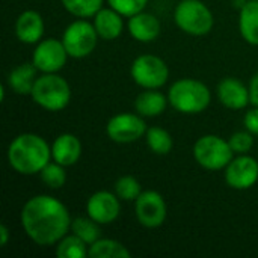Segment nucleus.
<instances>
[{
	"mask_svg": "<svg viewBox=\"0 0 258 258\" xmlns=\"http://www.w3.org/2000/svg\"><path fill=\"white\" fill-rule=\"evenodd\" d=\"M20 221L27 237L39 246L56 245L73 224L65 204L50 195L32 197L23 206Z\"/></svg>",
	"mask_w": 258,
	"mask_h": 258,
	"instance_id": "1",
	"label": "nucleus"
},
{
	"mask_svg": "<svg viewBox=\"0 0 258 258\" xmlns=\"http://www.w3.org/2000/svg\"><path fill=\"white\" fill-rule=\"evenodd\" d=\"M51 159V147L35 133H23L12 139L8 147V162L14 171L23 175H33Z\"/></svg>",
	"mask_w": 258,
	"mask_h": 258,
	"instance_id": "2",
	"label": "nucleus"
},
{
	"mask_svg": "<svg viewBox=\"0 0 258 258\" xmlns=\"http://www.w3.org/2000/svg\"><path fill=\"white\" fill-rule=\"evenodd\" d=\"M168 100L172 109L184 115H195L204 112L210 101L212 94L206 83L197 79H180L174 82L168 91Z\"/></svg>",
	"mask_w": 258,
	"mask_h": 258,
	"instance_id": "3",
	"label": "nucleus"
},
{
	"mask_svg": "<svg viewBox=\"0 0 258 258\" xmlns=\"http://www.w3.org/2000/svg\"><path fill=\"white\" fill-rule=\"evenodd\" d=\"M30 97L39 107L59 112L71 101V88L57 73H42V76L36 77Z\"/></svg>",
	"mask_w": 258,
	"mask_h": 258,
	"instance_id": "4",
	"label": "nucleus"
},
{
	"mask_svg": "<svg viewBox=\"0 0 258 258\" xmlns=\"http://www.w3.org/2000/svg\"><path fill=\"white\" fill-rule=\"evenodd\" d=\"M174 21L178 29L192 36L207 35L215 24L212 11L201 0H181L175 6Z\"/></svg>",
	"mask_w": 258,
	"mask_h": 258,
	"instance_id": "5",
	"label": "nucleus"
},
{
	"mask_svg": "<svg viewBox=\"0 0 258 258\" xmlns=\"http://www.w3.org/2000/svg\"><path fill=\"white\" fill-rule=\"evenodd\" d=\"M233 148L228 141L218 135H204L194 145V157L200 166L209 171L225 169L233 160Z\"/></svg>",
	"mask_w": 258,
	"mask_h": 258,
	"instance_id": "6",
	"label": "nucleus"
},
{
	"mask_svg": "<svg viewBox=\"0 0 258 258\" xmlns=\"http://www.w3.org/2000/svg\"><path fill=\"white\" fill-rule=\"evenodd\" d=\"M98 38L94 23L91 24L85 18H79L67 26L62 35V42L70 57L82 59L95 50Z\"/></svg>",
	"mask_w": 258,
	"mask_h": 258,
	"instance_id": "7",
	"label": "nucleus"
},
{
	"mask_svg": "<svg viewBox=\"0 0 258 258\" xmlns=\"http://www.w3.org/2000/svg\"><path fill=\"white\" fill-rule=\"evenodd\" d=\"M132 79L144 89H159L166 85L169 79V68L166 62L156 54H141L130 67Z\"/></svg>",
	"mask_w": 258,
	"mask_h": 258,
	"instance_id": "8",
	"label": "nucleus"
},
{
	"mask_svg": "<svg viewBox=\"0 0 258 258\" xmlns=\"http://www.w3.org/2000/svg\"><path fill=\"white\" fill-rule=\"evenodd\" d=\"M147 124L142 115L136 113H118L107 121L106 133L110 141L116 144H132L139 141L147 133Z\"/></svg>",
	"mask_w": 258,
	"mask_h": 258,
	"instance_id": "9",
	"label": "nucleus"
},
{
	"mask_svg": "<svg viewBox=\"0 0 258 258\" xmlns=\"http://www.w3.org/2000/svg\"><path fill=\"white\" fill-rule=\"evenodd\" d=\"M135 212L139 224L145 228H159L168 216V207L163 197L156 190L142 192L135 201Z\"/></svg>",
	"mask_w": 258,
	"mask_h": 258,
	"instance_id": "10",
	"label": "nucleus"
},
{
	"mask_svg": "<svg viewBox=\"0 0 258 258\" xmlns=\"http://www.w3.org/2000/svg\"><path fill=\"white\" fill-rule=\"evenodd\" d=\"M68 53L62 39L47 38L36 44L32 54V62L41 73H57L67 63Z\"/></svg>",
	"mask_w": 258,
	"mask_h": 258,
	"instance_id": "11",
	"label": "nucleus"
},
{
	"mask_svg": "<svg viewBox=\"0 0 258 258\" xmlns=\"http://www.w3.org/2000/svg\"><path fill=\"white\" fill-rule=\"evenodd\" d=\"M225 183L236 190L251 189L258 181V162L248 156L240 154L239 157H233V160L225 168Z\"/></svg>",
	"mask_w": 258,
	"mask_h": 258,
	"instance_id": "12",
	"label": "nucleus"
},
{
	"mask_svg": "<svg viewBox=\"0 0 258 258\" xmlns=\"http://www.w3.org/2000/svg\"><path fill=\"white\" fill-rule=\"evenodd\" d=\"M86 213L100 225L112 224L121 213V200L116 194L109 190H98L89 197L86 203Z\"/></svg>",
	"mask_w": 258,
	"mask_h": 258,
	"instance_id": "13",
	"label": "nucleus"
},
{
	"mask_svg": "<svg viewBox=\"0 0 258 258\" xmlns=\"http://www.w3.org/2000/svg\"><path fill=\"white\" fill-rule=\"evenodd\" d=\"M218 98L227 109H245L251 103L249 86H246L236 77H225L218 85Z\"/></svg>",
	"mask_w": 258,
	"mask_h": 258,
	"instance_id": "14",
	"label": "nucleus"
},
{
	"mask_svg": "<svg viewBox=\"0 0 258 258\" xmlns=\"http://www.w3.org/2000/svg\"><path fill=\"white\" fill-rule=\"evenodd\" d=\"M82 156V142L71 133L59 135L51 144V159L62 166H73Z\"/></svg>",
	"mask_w": 258,
	"mask_h": 258,
	"instance_id": "15",
	"label": "nucleus"
},
{
	"mask_svg": "<svg viewBox=\"0 0 258 258\" xmlns=\"http://www.w3.org/2000/svg\"><path fill=\"white\" fill-rule=\"evenodd\" d=\"M15 35L24 44H36L44 35V20L36 11H24L15 21Z\"/></svg>",
	"mask_w": 258,
	"mask_h": 258,
	"instance_id": "16",
	"label": "nucleus"
},
{
	"mask_svg": "<svg viewBox=\"0 0 258 258\" xmlns=\"http://www.w3.org/2000/svg\"><path fill=\"white\" fill-rule=\"evenodd\" d=\"M128 33L139 42H151L160 35V21L150 12H138L128 17Z\"/></svg>",
	"mask_w": 258,
	"mask_h": 258,
	"instance_id": "17",
	"label": "nucleus"
},
{
	"mask_svg": "<svg viewBox=\"0 0 258 258\" xmlns=\"http://www.w3.org/2000/svg\"><path fill=\"white\" fill-rule=\"evenodd\" d=\"M94 27L101 39L113 41L122 33V15L113 8H101L94 15Z\"/></svg>",
	"mask_w": 258,
	"mask_h": 258,
	"instance_id": "18",
	"label": "nucleus"
},
{
	"mask_svg": "<svg viewBox=\"0 0 258 258\" xmlns=\"http://www.w3.org/2000/svg\"><path fill=\"white\" fill-rule=\"evenodd\" d=\"M168 97L157 89H147L141 92L135 100V109L144 118H154L162 115L168 107Z\"/></svg>",
	"mask_w": 258,
	"mask_h": 258,
	"instance_id": "19",
	"label": "nucleus"
},
{
	"mask_svg": "<svg viewBox=\"0 0 258 258\" xmlns=\"http://www.w3.org/2000/svg\"><path fill=\"white\" fill-rule=\"evenodd\" d=\"M36 67L33 62H26L15 67L8 76L9 88L20 95H30L33 85L36 82Z\"/></svg>",
	"mask_w": 258,
	"mask_h": 258,
	"instance_id": "20",
	"label": "nucleus"
},
{
	"mask_svg": "<svg viewBox=\"0 0 258 258\" xmlns=\"http://www.w3.org/2000/svg\"><path fill=\"white\" fill-rule=\"evenodd\" d=\"M239 30L248 44L258 45V0H248L240 8Z\"/></svg>",
	"mask_w": 258,
	"mask_h": 258,
	"instance_id": "21",
	"label": "nucleus"
},
{
	"mask_svg": "<svg viewBox=\"0 0 258 258\" xmlns=\"http://www.w3.org/2000/svg\"><path fill=\"white\" fill-rule=\"evenodd\" d=\"M88 257L91 258H130L132 252L121 242L113 239H98L89 245Z\"/></svg>",
	"mask_w": 258,
	"mask_h": 258,
	"instance_id": "22",
	"label": "nucleus"
},
{
	"mask_svg": "<svg viewBox=\"0 0 258 258\" xmlns=\"http://www.w3.org/2000/svg\"><path fill=\"white\" fill-rule=\"evenodd\" d=\"M86 243L76 234L63 236L56 243V257L59 258H83L88 255Z\"/></svg>",
	"mask_w": 258,
	"mask_h": 258,
	"instance_id": "23",
	"label": "nucleus"
},
{
	"mask_svg": "<svg viewBox=\"0 0 258 258\" xmlns=\"http://www.w3.org/2000/svg\"><path fill=\"white\" fill-rule=\"evenodd\" d=\"M148 148L159 156H165L172 150V136L162 127H150L145 133Z\"/></svg>",
	"mask_w": 258,
	"mask_h": 258,
	"instance_id": "24",
	"label": "nucleus"
},
{
	"mask_svg": "<svg viewBox=\"0 0 258 258\" xmlns=\"http://www.w3.org/2000/svg\"><path fill=\"white\" fill-rule=\"evenodd\" d=\"M100 224H97L94 219L88 218H76L73 219L71 224V231L73 234H76L77 237H80L86 245H92L94 242H97L101 236V230L98 227Z\"/></svg>",
	"mask_w": 258,
	"mask_h": 258,
	"instance_id": "25",
	"label": "nucleus"
},
{
	"mask_svg": "<svg viewBox=\"0 0 258 258\" xmlns=\"http://www.w3.org/2000/svg\"><path fill=\"white\" fill-rule=\"evenodd\" d=\"M60 2L70 14L79 18L94 17L103 8V0H60Z\"/></svg>",
	"mask_w": 258,
	"mask_h": 258,
	"instance_id": "26",
	"label": "nucleus"
},
{
	"mask_svg": "<svg viewBox=\"0 0 258 258\" xmlns=\"http://www.w3.org/2000/svg\"><path fill=\"white\" fill-rule=\"evenodd\" d=\"M115 194L121 201H136L142 194L141 183L132 175H122L115 183Z\"/></svg>",
	"mask_w": 258,
	"mask_h": 258,
	"instance_id": "27",
	"label": "nucleus"
},
{
	"mask_svg": "<svg viewBox=\"0 0 258 258\" xmlns=\"http://www.w3.org/2000/svg\"><path fill=\"white\" fill-rule=\"evenodd\" d=\"M39 174H41L42 183L48 186L50 189H59L67 181L65 166L59 165L57 162H48Z\"/></svg>",
	"mask_w": 258,
	"mask_h": 258,
	"instance_id": "28",
	"label": "nucleus"
},
{
	"mask_svg": "<svg viewBox=\"0 0 258 258\" xmlns=\"http://www.w3.org/2000/svg\"><path fill=\"white\" fill-rule=\"evenodd\" d=\"M107 3L122 17H132L138 12H142L148 0H107Z\"/></svg>",
	"mask_w": 258,
	"mask_h": 258,
	"instance_id": "29",
	"label": "nucleus"
},
{
	"mask_svg": "<svg viewBox=\"0 0 258 258\" xmlns=\"http://www.w3.org/2000/svg\"><path fill=\"white\" fill-rule=\"evenodd\" d=\"M230 145L233 148L234 153L237 154H246L251 151V148L254 147V135L251 132H236L231 138H230Z\"/></svg>",
	"mask_w": 258,
	"mask_h": 258,
	"instance_id": "30",
	"label": "nucleus"
},
{
	"mask_svg": "<svg viewBox=\"0 0 258 258\" xmlns=\"http://www.w3.org/2000/svg\"><path fill=\"white\" fill-rule=\"evenodd\" d=\"M245 128L251 132L252 135H258V107L254 106V109L248 110L245 118H243Z\"/></svg>",
	"mask_w": 258,
	"mask_h": 258,
	"instance_id": "31",
	"label": "nucleus"
},
{
	"mask_svg": "<svg viewBox=\"0 0 258 258\" xmlns=\"http://www.w3.org/2000/svg\"><path fill=\"white\" fill-rule=\"evenodd\" d=\"M249 94H251V103L258 107V73L249 82Z\"/></svg>",
	"mask_w": 258,
	"mask_h": 258,
	"instance_id": "32",
	"label": "nucleus"
},
{
	"mask_svg": "<svg viewBox=\"0 0 258 258\" xmlns=\"http://www.w3.org/2000/svg\"><path fill=\"white\" fill-rule=\"evenodd\" d=\"M9 242V230L5 224L0 225V245L2 246H6Z\"/></svg>",
	"mask_w": 258,
	"mask_h": 258,
	"instance_id": "33",
	"label": "nucleus"
}]
</instances>
